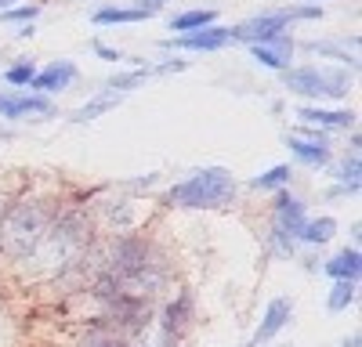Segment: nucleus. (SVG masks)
I'll return each mask as SVG.
<instances>
[{"instance_id": "obj_4", "label": "nucleus", "mask_w": 362, "mask_h": 347, "mask_svg": "<svg viewBox=\"0 0 362 347\" xmlns=\"http://www.w3.org/2000/svg\"><path fill=\"white\" fill-rule=\"evenodd\" d=\"M290 18H293V11H272V15H257V18H250V22H243V25H235L232 29V40H243V44H264V40H276V37H283V29L290 25Z\"/></svg>"}, {"instance_id": "obj_6", "label": "nucleus", "mask_w": 362, "mask_h": 347, "mask_svg": "<svg viewBox=\"0 0 362 347\" xmlns=\"http://www.w3.org/2000/svg\"><path fill=\"white\" fill-rule=\"evenodd\" d=\"M305 224H308V217H305V202L293 199L290 192H279V195H276V228L286 231L290 239H297Z\"/></svg>"}, {"instance_id": "obj_23", "label": "nucleus", "mask_w": 362, "mask_h": 347, "mask_svg": "<svg viewBox=\"0 0 362 347\" xmlns=\"http://www.w3.org/2000/svg\"><path fill=\"white\" fill-rule=\"evenodd\" d=\"M337 178L348 185V192L358 188V152H351V159H344V163L337 166Z\"/></svg>"}, {"instance_id": "obj_18", "label": "nucleus", "mask_w": 362, "mask_h": 347, "mask_svg": "<svg viewBox=\"0 0 362 347\" xmlns=\"http://www.w3.org/2000/svg\"><path fill=\"white\" fill-rule=\"evenodd\" d=\"M141 18H148L145 11H138V8H102L98 15H95V25H116V22H141Z\"/></svg>"}, {"instance_id": "obj_12", "label": "nucleus", "mask_w": 362, "mask_h": 347, "mask_svg": "<svg viewBox=\"0 0 362 347\" xmlns=\"http://www.w3.org/2000/svg\"><path fill=\"white\" fill-rule=\"evenodd\" d=\"M358 272H362V257L358 250H341L334 260H326V275H334L337 282H358Z\"/></svg>"}, {"instance_id": "obj_20", "label": "nucleus", "mask_w": 362, "mask_h": 347, "mask_svg": "<svg viewBox=\"0 0 362 347\" xmlns=\"http://www.w3.org/2000/svg\"><path fill=\"white\" fill-rule=\"evenodd\" d=\"M112 105H116V95H102V98H95V102H87L83 109H76V120H80V123H87V120H95V116L109 112Z\"/></svg>"}, {"instance_id": "obj_5", "label": "nucleus", "mask_w": 362, "mask_h": 347, "mask_svg": "<svg viewBox=\"0 0 362 347\" xmlns=\"http://www.w3.org/2000/svg\"><path fill=\"white\" fill-rule=\"evenodd\" d=\"M228 44H232V29H221V25H206V29H196V33L167 40V47H177V51H221Z\"/></svg>"}, {"instance_id": "obj_16", "label": "nucleus", "mask_w": 362, "mask_h": 347, "mask_svg": "<svg viewBox=\"0 0 362 347\" xmlns=\"http://www.w3.org/2000/svg\"><path fill=\"white\" fill-rule=\"evenodd\" d=\"M76 347H127V343H124V336H119L112 326L98 322V326H90V329L83 333V340H80Z\"/></svg>"}, {"instance_id": "obj_14", "label": "nucleus", "mask_w": 362, "mask_h": 347, "mask_svg": "<svg viewBox=\"0 0 362 347\" xmlns=\"http://www.w3.org/2000/svg\"><path fill=\"white\" fill-rule=\"evenodd\" d=\"M189 315H192V297H189V293H181V297H177V300L163 311V322H160V329H163L167 336H174L177 329H185Z\"/></svg>"}, {"instance_id": "obj_29", "label": "nucleus", "mask_w": 362, "mask_h": 347, "mask_svg": "<svg viewBox=\"0 0 362 347\" xmlns=\"http://www.w3.org/2000/svg\"><path fill=\"white\" fill-rule=\"evenodd\" d=\"M0 217H4V202H0Z\"/></svg>"}, {"instance_id": "obj_25", "label": "nucleus", "mask_w": 362, "mask_h": 347, "mask_svg": "<svg viewBox=\"0 0 362 347\" xmlns=\"http://www.w3.org/2000/svg\"><path fill=\"white\" fill-rule=\"evenodd\" d=\"M40 15L37 4H25V8H8L4 11V22H22V25H33V18Z\"/></svg>"}, {"instance_id": "obj_10", "label": "nucleus", "mask_w": 362, "mask_h": 347, "mask_svg": "<svg viewBox=\"0 0 362 347\" xmlns=\"http://www.w3.org/2000/svg\"><path fill=\"white\" fill-rule=\"evenodd\" d=\"M297 116L305 120L308 127H355V112H344V109H319V105H305L297 109Z\"/></svg>"}, {"instance_id": "obj_17", "label": "nucleus", "mask_w": 362, "mask_h": 347, "mask_svg": "<svg viewBox=\"0 0 362 347\" xmlns=\"http://www.w3.org/2000/svg\"><path fill=\"white\" fill-rule=\"evenodd\" d=\"M214 11L203 8V11H185V15H177L170 29H181V33H196V29H206V25H214Z\"/></svg>"}, {"instance_id": "obj_28", "label": "nucleus", "mask_w": 362, "mask_h": 347, "mask_svg": "<svg viewBox=\"0 0 362 347\" xmlns=\"http://www.w3.org/2000/svg\"><path fill=\"white\" fill-rule=\"evenodd\" d=\"M11 4H15V0H0V11H8Z\"/></svg>"}, {"instance_id": "obj_15", "label": "nucleus", "mask_w": 362, "mask_h": 347, "mask_svg": "<svg viewBox=\"0 0 362 347\" xmlns=\"http://www.w3.org/2000/svg\"><path fill=\"white\" fill-rule=\"evenodd\" d=\"M334 236H337V221L334 217H319V221H308L305 228H300L297 239H305L312 246H322V243H329Z\"/></svg>"}, {"instance_id": "obj_2", "label": "nucleus", "mask_w": 362, "mask_h": 347, "mask_svg": "<svg viewBox=\"0 0 362 347\" xmlns=\"http://www.w3.org/2000/svg\"><path fill=\"white\" fill-rule=\"evenodd\" d=\"M235 195V181L232 174L221 170V166H206V170H196L192 178H185L181 185H174L167 192L170 202H177V207H221V202H228Z\"/></svg>"}, {"instance_id": "obj_13", "label": "nucleus", "mask_w": 362, "mask_h": 347, "mask_svg": "<svg viewBox=\"0 0 362 347\" xmlns=\"http://www.w3.org/2000/svg\"><path fill=\"white\" fill-rule=\"evenodd\" d=\"M286 145L305 166H326L329 163V145H319V141H308V138H290Z\"/></svg>"}, {"instance_id": "obj_24", "label": "nucleus", "mask_w": 362, "mask_h": 347, "mask_svg": "<svg viewBox=\"0 0 362 347\" xmlns=\"http://www.w3.org/2000/svg\"><path fill=\"white\" fill-rule=\"evenodd\" d=\"M148 76V69H138V73H127V76H116V80H109L105 87H109V95H116V91H131L134 83H141Z\"/></svg>"}, {"instance_id": "obj_21", "label": "nucleus", "mask_w": 362, "mask_h": 347, "mask_svg": "<svg viewBox=\"0 0 362 347\" xmlns=\"http://www.w3.org/2000/svg\"><path fill=\"white\" fill-rule=\"evenodd\" d=\"M250 185H254V188H283V185H290V166H272L268 174L254 178Z\"/></svg>"}, {"instance_id": "obj_3", "label": "nucleus", "mask_w": 362, "mask_h": 347, "mask_svg": "<svg viewBox=\"0 0 362 347\" xmlns=\"http://www.w3.org/2000/svg\"><path fill=\"white\" fill-rule=\"evenodd\" d=\"M286 87L293 95L305 98H344L348 95V73L341 69H319V66H305V69H286L283 73Z\"/></svg>"}, {"instance_id": "obj_1", "label": "nucleus", "mask_w": 362, "mask_h": 347, "mask_svg": "<svg viewBox=\"0 0 362 347\" xmlns=\"http://www.w3.org/2000/svg\"><path fill=\"white\" fill-rule=\"evenodd\" d=\"M51 221H54V210L40 199L11 202V207H4V217H0V250L11 260L33 257L37 246L44 243V236H47Z\"/></svg>"}, {"instance_id": "obj_26", "label": "nucleus", "mask_w": 362, "mask_h": 347, "mask_svg": "<svg viewBox=\"0 0 362 347\" xmlns=\"http://www.w3.org/2000/svg\"><path fill=\"white\" fill-rule=\"evenodd\" d=\"M95 54H102V58H105V62H119V58H124V54H119V51H112V47H105L102 40H95Z\"/></svg>"}, {"instance_id": "obj_8", "label": "nucleus", "mask_w": 362, "mask_h": 347, "mask_svg": "<svg viewBox=\"0 0 362 347\" xmlns=\"http://www.w3.org/2000/svg\"><path fill=\"white\" fill-rule=\"evenodd\" d=\"M290 315H293V300H286V297H276L268 304V311H264V322L257 326V333H254V343L261 347V343H268L272 336H276L286 322H290Z\"/></svg>"}, {"instance_id": "obj_7", "label": "nucleus", "mask_w": 362, "mask_h": 347, "mask_svg": "<svg viewBox=\"0 0 362 347\" xmlns=\"http://www.w3.org/2000/svg\"><path fill=\"white\" fill-rule=\"evenodd\" d=\"M250 54L257 58L261 66H268V69H290V58H293V40L283 33V37H276V40H264V44H254L250 47Z\"/></svg>"}, {"instance_id": "obj_19", "label": "nucleus", "mask_w": 362, "mask_h": 347, "mask_svg": "<svg viewBox=\"0 0 362 347\" xmlns=\"http://www.w3.org/2000/svg\"><path fill=\"white\" fill-rule=\"evenodd\" d=\"M355 286H358V282H334L326 308H329V311H344L348 304H355Z\"/></svg>"}, {"instance_id": "obj_11", "label": "nucleus", "mask_w": 362, "mask_h": 347, "mask_svg": "<svg viewBox=\"0 0 362 347\" xmlns=\"http://www.w3.org/2000/svg\"><path fill=\"white\" fill-rule=\"evenodd\" d=\"M73 76H76V66H73V62H51L44 73L33 76V87H37V91H44V95L66 91V87L73 83Z\"/></svg>"}, {"instance_id": "obj_27", "label": "nucleus", "mask_w": 362, "mask_h": 347, "mask_svg": "<svg viewBox=\"0 0 362 347\" xmlns=\"http://www.w3.org/2000/svg\"><path fill=\"white\" fill-rule=\"evenodd\" d=\"M163 4H167V0H141V4H138V11H145L148 18H153V15H156Z\"/></svg>"}, {"instance_id": "obj_9", "label": "nucleus", "mask_w": 362, "mask_h": 347, "mask_svg": "<svg viewBox=\"0 0 362 347\" xmlns=\"http://www.w3.org/2000/svg\"><path fill=\"white\" fill-rule=\"evenodd\" d=\"M51 98L44 95H0V116H8V120H18V116H29V112H51Z\"/></svg>"}, {"instance_id": "obj_22", "label": "nucleus", "mask_w": 362, "mask_h": 347, "mask_svg": "<svg viewBox=\"0 0 362 347\" xmlns=\"http://www.w3.org/2000/svg\"><path fill=\"white\" fill-rule=\"evenodd\" d=\"M33 76H37L33 62H18V66H11V69L4 73V80H8V83H15V87H25V83H33Z\"/></svg>"}]
</instances>
